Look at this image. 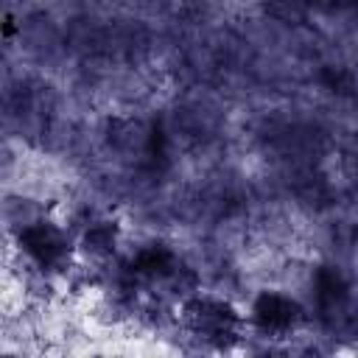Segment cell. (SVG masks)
<instances>
[{
	"mask_svg": "<svg viewBox=\"0 0 358 358\" xmlns=\"http://www.w3.org/2000/svg\"><path fill=\"white\" fill-rule=\"evenodd\" d=\"M17 249L28 260V266L36 268L45 277L70 271L73 257L78 255L76 241L67 232V227L59 224V221H50V218L25 221L17 229Z\"/></svg>",
	"mask_w": 358,
	"mask_h": 358,
	"instance_id": "cell-1",
	"label": "cell"
},
{
	"mask_svg": "<svg viewBox=\"0 0 358 358\" xmlns=\"http://www.w3.org/2000/svg\"><path fill=\"white\" fill-rule=\"evenodd\" d=\"M305 313L288 294L280 291H263L252 305V324L263 336H291L302 324Z\"/></svg>",
	"mask_w": 358,
	"mask_h": 358,
	"instance_id": "cell-2",
	"label": "cell"
},
{
	"mask_svg": "<svg viewBox=\"0 0 358 358\" xmlns=\"http://www.w3.org/2000/svg\"><path fill=\"white\" fill-rule=\"evenodd\" d=\"M120 243V227L112 218H92L76 235V252L92 266H103L115 257Z\"/></svg>",
	"mask_w": 358,
	"mask_h": 358,
	"instance_id": "cell-3",
	"label": "cell"
}]
</instances>
